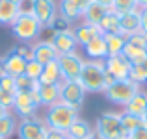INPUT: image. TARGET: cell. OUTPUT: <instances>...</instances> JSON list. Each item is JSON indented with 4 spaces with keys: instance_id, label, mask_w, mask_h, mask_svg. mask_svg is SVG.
<instances>
[{
    "instance_id": "cell-49",
    "label": "cell",
    "mask_w": 147,
    "mask_h": 139,
    "mask_svg": "<svg viewBox=\"0 0 147 139\" xmlns=\"http://www.w3.org/2000/svg\"><path fill=\"white\" fill-rule=\"evenodd\" d=\"M13 2H19V0H13Z\"/></svg>"
},
{
    "instance_id": "cell-28",
    "label": "cell",
    "mask_w": 147,
    "mask_h": 139,
    "mask_svg": "<svg viewBox=\"0 0 147 139\" xmlns=\"http://www.w3.org/2000/svg\"><path fill=\"white\" fill-rule=\"evenodd\" d=\"M121 54H123V56H125L132 65H142V61L147 57V50H145V48H140V46L130 45V43L125 45V48H123Z\"/></svg>"
},
{
    "instance_id": "cell-16",
    "label": "cell",
    "mask_w": 147,
    "mask_h": 139,
    "mask_svg": "<svg viewBox=\"0 0 147 139\" xmlns=\"http://www.w3.org/2000/svg\"><path fill=\"white\" fill-rule=\"evenodd\" d=\"M73 33H75L76 43H78L80 48H82L84 45H88L91 39H95V37L102 35V32H100V28H99V26L88 24V22H84V21L76 22V24L73 26Z\"/></svg>"
},
{
    "instance_id": "cell-21",
    "label": "cell",
    "mask_w": 147,
    "mask_h": 139,
    "mask_svg": "<svg viewBox=\"0 0 147 139\" xmlns=\"http://www.w3.org/2000/svg\"><path fill=\"white\" fill-rule=\"evenodd\" d=\"M17 17H19L17 2H13V0H0V24L11 26Z\"/></svg>"
},
{
    "instance_id": "cell-15",
    "label": "cell",
    "mask_w": 147,
    "mask_h": 139,
    "mask_svg": "<svg viewBox=\"0 0 147 139\" xmlns=\"http://www.w3.org/2000/svg\"><path fill=\"white\" fill-rule=\"evenodd\" d=\"M82 52H84V57H86V59L104 61L108 57V48H106L104 35H99V37H95V39H91L88 45H84Z\"/></svg>"
},
{
    "instance_id": "cell-42",
    "label": "cell",
    "mask_w": 147,
    "mask_h": 139,
    "mask_svg": "<svg viewBox=\"0 0 147 139\" xmlns=\"http://www.w3.org/2000/svg\"><path fill=\"white\" fill-rule=\"evenodd\" d=\"M140 22H142V32L147 33V6L140 7Z\"/></svg>"
},
{
    "instance_id": "cell-24",
    "label": "cell",
    "mask_w": 147,
    "mask_h": 139,
    "mask_svg": "<svg viewBox=\"0 0 147 139\" xmlns=\"http://www.w3.org/2000/svg\"><path fill=\"white\" fill-rule=\"evenodd\" d=\"M106 13H108L106 7H102V6H100V4H97V2H91L90 6L86 7V11H84L82 21H84V22H88V24L99 26V24H100V21H102V17H104Z\"/></svg>"
},
{
    "instance_id": "cell-44",
    "label": "cell",
    "mask_w": 147,
    "mask_h": 139,
    "mask_svg": "<svg viewBox=\"0 0 147 139\" xmlns=\"http://www.w3.org/2000/svg\"><path fill=\"white\" fill-rule=\"evenodd\" d=\"M7 113H11V110H9V108H6V106H2V104H0V117H4V115H7Z\"/></svg>"
},
{
    "instance_id": "cell-9",
    "label": "cell",
    "mask_w": 147,
    "mask_h": 139,
    "mask_svg": "<svg viewBox=\"0 0 147 139\" xmlns=\"http://www.w3.org/2000/svg\"><path fill=\"white\" fill-rule=\"evenodd\" d=\"M47 124L41 117L19 119L17 122V137L19 139H45L47 137Z\"/></svg>"
},
{
    "instance_id": "cell-43",
    "label": "cell",
    "mask_w": 147,
    "mask_h": 139,
    "mask_svg": "<svg viewBox=\"0 0 147 139\" xmlns=\"http://www.w3.org/2000/svg\"><path fill=\"white\" fill-rule=\"evenodd\" d=\"M93 2L100 4V6L106 7V9H112V7H114V2H115V0H93Z\"/></svg>"
},
{
    "instance_id": "cell-23",
    "label": "cell",
    "mask_w": 147,
    "mask_h": 139,
    "mask_svg": "<svg viewBox=\"0 0 147 139\" xmlns=\"http://www.w3.org/2000/svg\"><path fill=\"white\" fill-rule=\"evenodd\" d=\"M61 80L63 78H61L58 61L43 65V72H41V76H39V84H43V86H52V84H60Z\"/></svg>"
},
{
    "instance_id": "cell-29",
    "label": "cell",
    "mask_w": 147,
    "mask_h": 139,
    "mask_svg": "<svg viewBox=\"0 0 147 139\" xmlns=\"http://www.w3.org/2000/svg\"><path fill=\"white\" fill-rule=\"evenodd\" d=\"M119 115H121V124H123V130L127 132V136L132 134L136 128H140V126L144 124L142 117H136V115H132V113H127L125 110L119 111Z\"/></svg>"
},
{
    "instance_id": "cell-45",
    "label": "cell",
    "mask_w": 147,
    "mask_h": 139,
    "mask_svg": "<svg viewBox=\"0 0 147 139\" xmlns=\"http://www.w3.org/2000/svg\"><path fill=\"white\" fill-rule=\"evenodd\" d=\"M140 67H142V71H144V74H145V84H147V57H145L144 61H142Z\"/></svg>"
},
{
    "instance_id": "cell-33",
    "label": "cell",
    "mask_w": 147,
    "mask_h": 139,
    "mask_svg": "<svg viewBox=\"0 0 147 139\" xmlns=\"http://www.w3.org/2000/svg\"><path fill=\"white\" fill-rule=\"evenodd\" d=\"M127 43L136 45V46H140V48H145L147 50V33H144L142 30H138V32L127 35Z\"/></svg>"
},
{
    "instance_id": "cell-1",
    "label": "cell",
    "mask_w": 147,
    "mask_h": 139,
    "mask_svg": "<svg viewBox=\"0 0 147 139\" xmlns=\"http://www.w3.org/2000/svg\"><path fill=\"white\" fill-rule=\"evenodd\" d=\"M78 110L67 106L63 102H56L52 106H47L41 115L43 122L47 124V128H52V130H60V132H65L73 126V122L78 119Z\"/></svg>"
},
{
    "instance_id": "cell-41",
    "label": "cell",
    "mask_w": 147,
    "mask_h": 139,
    "mask_svg": "<svg viewBox=\"0 0 147 139\" xmlns=\"http://www.w3.org/2000/svg\"><path fill=\"white\" fill-rule=\"evenodd\" d=\"M45 139H67V134H65V132H60V130L49 128L47 130V137H45Z\"/></svg>"
},
{
    "instance_id": "cell-48",
    "label": "cell",
    "mask_w": 147,
    "mask_h": 139,
    "mask_svg": "<svg viewBox=\"0 0 147 139\" xmlns=\"http://www.w3.org/2000/svg\"><path fill=\"white\" fill-rule=\"evenodd\" d=\"M88 139H100V137H99V136H97V134H95V132H93V136H91V137H88Z\"/></svg>"
},
{
    "instance_id": "cell-50",
    "label": "cell",
    "mask_w": 147,
    "mask_h": 139,
    "mask_svg": "<svg viewBox=\"0 0 147 139\" xmlns=\"http://www.w3.org/2000/svg\"><path fill=\"white\" fill-rule=\"evenodd\" d=\"M0 61H2V57H0Z\"/></svg>"
},
{
    "instance_id": "cell-13",
    "label": "cell",
    "mask_w": 147,
    "mask_h": 139,
    "mask_svg": "<svg viewBox=\"0 0 147 139\" xmlns=\"http://www.w3.org/2000/svg\"><path fill=\"white\" fill-rule=\"evenodd\" d=\"M50 43H52L54 50L58 52V56H63V54H71L76 52L80 48L78 43H76V37L73 33V28L67 30V32H52L50 35Z\"/></svg>"
},
{
    "instance_id": "cell-6",
    "label": "cell",
    "mask_w": 147,
    "mask_h": 139,
    "mask_svg": "<svg viewBox=\"0 0 147 139\" xmlns=\"http://www.w3.org/2000/svg\"><path fill=\"white\" fill-rule=\"evenodd\" d=\"M39 108L41 106H39V98H37V91H32V93L17 91L13 106H11V113L17 119H32V117H37Z\"/></svg>"
},
{
    "instance_id": "cell-38",
    "label": "cell",
    "mask_w": 147,
    "mask_h": 139,
    "mask_svg": "<svg viewBox=\"0 0 147 139\" xmlns=\"http://www.w3.org/2000/svg\"><path fill=\"white\" fill-rule=\"evenodd\" d=\"M13 100H15V93H9V91L0 89V104H2V106H6V108H9V110H11Z\"/></svg>"
},
{
    "instance_id": "cell-31",
    "label": "cell",
    "mask_w": 147,
    "mask_h": 139,
    "mask_svg": "<svg viewBox=\"0 0 147 139\" xmlns=\"http://www.w3.org/2000/svg\"><path fill=\"white\" fill-rule=\"evenodd\" d=\"M41 72H43V65H41L39 61H36V59H28V61H26L24 74L28 76V78H32V80H37V82H39V76H41Z\"/></svg>"
},
{
    "instance_id": "cell-46",
    "label": "cell",
    "mask_w": 147,
    "mask_h": 139,
    "mask_svg": "<svg viewBox=\"0 0 147 139\" xmlns=\"http://www.w3.org/2000/svg\"><path fill=\"white\" fill-rule=\"evenodd\" d=\"M138 2V7H145L147 6V0H136Z\"/></svg>"
},
{
    "instance_id": "cell-22",
    "label": "cell",
    "mask_w": 147,
    "mask_h": 139,
    "mask_svg": "<svg viewBox=\"0 0 147 139\" xmlns=\"http://www.w3.org/2000/svg\"><path fill=\"white\" fill-rule=\"evenodd\" d=\"M121 110H125L127 113L136 115V117H142V115L145 113V110H147V93L144 89L138 91L136 95L130 98V102L127 104L125 108H121Z\"/></svg>"
},
{
    "instance_id": "cell-40",
    "label": "cell",
    "mask_w": 147,
    "mask_h": 139,
    "mask_svg": "<svg viewBox=\"0 0 147 139\" xmlns=\"http://www.w3.org/2000/svg\"><path fill=\"white\" fill-rule=\"evenodd\" d=\"M127 139H147V128L142 124L140 128H136L132 134H129V137H127Z\"/></svg>"
},
{
    "instance_id": "cell-26",
    "label": "cell",
    "mask_w": 147,
    "mask_h": 139,
    "mask_svg": "<svg viewBox=\"0 0 147 139\" xmlns=\"http://www.w3.org/2000/svg\"><path fill=\"white\" fill-rule=\"evenodd\" d=\"M100 32L104 33H121V30H119V15L115 13V11L108 9V13L102 17V21H100L99 24Z\"/></svg>"
},
{
    "instance_id": "cell-36",
    "label": "cell",
    "mask_w": 147,
    "mask_h": 139,
    "mask_svg": "<svg viewBox=\"0 0 147 139\" xmlns=\"http://www.w3.org/2000/svg\"><path fill=\"white\" fill-rule=\"evenodd\" d=\"M34 4L36 0H19V15H34Z\"/></svg>"
},
{
    "instance_id": "cell-8",
    "label": "cell",
    "mask_w": 147,
    "mask_h": 139,
    "mask_svg": "<svg viewBox=\"0 0 147 139\" xmlns=\"http://www.w3.org/2000/svg\"><path fill=\"white\" fill-rule=\"evenodd\" d=\"M56 61H58V67H60V72H61L63 80H78L86 57H84V54H80L76 50V52H71V54L58 56Z\"/></svg>"
},
{
    "instance_id": "cell-14",
    "label": "cell",
    "mask_w": 147,
    "mask_h": 139,
    "mask_svg": "<svg viewBox=\"0 0 147 139\" xmlns=\"http://www.w3.org/2000/svg\"><path fill=\"white\" fill-rule=\"evenodd\" d=\"M32 59L39 61L41 65H47L58 59V52L54 50L50 41H36L32 45Z\"/></svg>"
},
{
    "instance_id": "cell-34",
    "label": "cell",
    "mask_w": 147,
    "mask_h": 139,
    "mask_svg": "<svg viewBox=\"0 0 147 139\" xmlns=\"http://www.w3.org/2000/svg\"><path fill=\"white\" fill-rule=\"evenodd\" d=\"M71 28H73L71 22H69L65 17H61V15L58 13V17L54 19V22L50 24L49 30H52V32H67V30H71Z\"/></svg>"
},
{
    "instance_id": "cell-2",
    "label": "cell",
    "mask_w": 147,
    "mask_h": 139,
    "mask_svg": "<svg viewBox=\"0 0 147 139\" xmlns=\"http://www.w3.org/2000/svg\"><path fill=\"white\" fill-rule=\"evenodd\" d=\"M78 82L86 93H104L106 89V69L104 61H95V59H86L80 71Z\"/></svg>"
},
{
    "instance_id": "cell-47",
    "label": "cell",
    "mask_w": 147,
    "mask_h": 139,
    "mask_svg": "<svg viewBox=\"0 0 147 139\" xmlns=\"http://www.w3.org/2000/svg\"><path fill=\"white\" fill-rule=\"evenodd\" d=\"M142 121H144V126L147 128V110H145V113L142 115Z\"/></svg>"
},
{
    "instance_id": "cell-3",
    "label": "cell",
    "mask_w": 147,
    "mask_h": 139,
    "mask_svg": "<svg viewBox=\"0 0 147 139\" xmlns=\"http://www.w3.org/2000/svg\"><path fill=\"white\" fill-rule=\"evenodd\" d=\"M9 28L13 37L17 41H21L22 45H34L36 41H39L41 33L45 32L41 22L34 15H19Z\"/></svg>"
},
{
    "instance_id": "cell-35",
    "label": "cell",
    "mask_w": 147,
    "mask_h": 139,
    "mask_svg": "<svg viewBox=\"0 0 147 139\" xmlns=\"http://www.w3.org/2000/svg\"><path fill=\"white\" fill-rule=\"evenodd\" d=\"M0 89L9 91V93H17V84H15V78L9 74H4L0 78Z\"/></svg>"
},
{
    "instance_id": "cell-7",
    "label": "cell",
    "mask_w": 147,
    "mask_h": 139,
    "mask_svg": "<svg viewBox=\"0 0 147 139\" xmlns=\"http://www.w3.org/2000/svg\"><path fill=\"white\" fill-rule=\"evenodd\" d=\"M86 98V89L78 80H61L60 82V102L80 111Z\"/></svg>"
},
{
    "instance_id": "cell-30",
    "label": "cell",
    "mask_w": 147,
    "mask_h": 139,
    "mask_svg": "<svg viewBox=\"0 0 147 139\" xmlns=\"http://www.w3.org/2000/svg\"><path fill=\"white\" fill-rule=\"evenodd\" d=\"M15 84H17V91H24V93L37 91V87H39V82H37V80L28 78L26 74L17 76V78H15Z\"/></svg>"
},
{
    "instance_id": "cell-11",
    "label": "cell",
    "mask_w": 147,
    "mask_h": 139,
    "mask_svg": "<svg viewBox=\"0 0 147 139\" xmlns=\"http://www.w3.org/2000/svg\"><path fill=\"white\" fill-rule=\"evenodd\" d=\"M134 65L127 59L123 54H115V56H108L104 59V69L108 74H112L115 80H129L130 72H132Z\"/></svg>"
},
{
    "instance_id": "cell-25",
    "label": "cell",
    "mask_w": 147,
    "mask_h": 139,
    "mask_svg": "<svg viewBox=\"0 0 147 139\" xmlns=\"http://www.w3.org/2000/svg\"><path fill=\"white\" fill-rule=\"evenodd\" d=\"M104 41H106L108 56H115V54L123 52V48L127 45V35H123V33H104Z\"/></svg>"
},
{
    "instance_id": "cell-12",
    "label": "cell",
    "mask_w": 147,
    "mask_h": 139,
    "mask_svg": "<svg viewBox=\"0 0 147 139\" xmlns=\"http://www.w3.org/2000/svg\"><path fill=\"white\" fill-rule=\"evenodd\" d=\"M34 17L41 22L45 30L50 28L54 19L58 17V2L56 0H36L34 4Z\"/></svg>"
},
{
    "instance_id": "cell-27",
    "label": "cell",
    "mask_w": 147,
    "mask_h": 139,
    "mask_svg": "<svg viewBox=\"0 0 147 139\" xmlns=\"http://www.w3.org/2000/svg\"><path fill=\"white\" fill-rule=\"evenodd\" d=\"M17 122L19 119L13 113H7L4 117H0V139H9L17 132Z\"/></svg>"
},
{
    "instance_id": "cell-19",
    "label": "cell",
    "mask_w": 147,
    "mask_h": 139,
    "mask_svg": "<svg viewBox=\"0 0 147 139\" xmlns=\"http://www.w3.org/2000/svg\"><path fill=\"white\" fill-rule=\"evenodd\" d=\"M37 98H39L41 108H47V106H52V104L60 102V84H52V86L39 84V87H37Z\"/></svg>"
},
{
    "instance_id": "cell-17",
    "label": "cell",
    "mask_w": 147,
    "mask_h": 139,
    "mask_svg": "<svg viewBox=\"0 0 147 139\" xmlns=\"http://www.w3.org/2000/svg\"><path fill=\"white\" fill-rule=\"evenodd\" d=\"M2 67H4V71H6V74L17 78V76L24 74L26 59H24V57H21L15 50H11V52H7L6 56L2 57Z\"/></svg>"
},
{
    "instance_id": "cell-18",
    "label": "cell",
    "mask_w": 147,
    "mask_h": 139,
    "mask_svg": "<svg viewBox=\"0 0 147 139\" xmlns=\"http://www.w3.org/2000/svg\"><path fill=\"white\" fill-rule=\"evenodd\" d=\"M119 15V30L123 35H130V33L142 30L140 22V9L127 11V13H117Z\"/></svg>"
},
{
    "instance_id": "cell-5",
    "label": "cell",
    "mask_w": 147,
    "mask_h": 139,
    "mask_svg": "<svg viewBox=\"0 0 147 139\" xmlns=\"http://www.w3.org/2000/svg\"><path fill=\"white\" fill-rule=\"evenodd\" d=\"M138 91H142V86H138L132 80H115L112 86H108L106 89H104L102 95L106 96L108 102L125 108Z\"/></svg>"
},
{
    "instance_id": "cell-20",
    "label": "cell",
    "mask_w": 147,
    "mask_h": 139,
    "mask_svg": "<svg viewBox=\"0 0 147 139\" xmlns=\"http://www.w3.org/2000/svg\"><path fill=\"white\" fill-rule=\"evenodd\" d=\"M95 132V128L86 121V119H76L73 122V126L67 130V139H88L91 137Z\"/></svg>"
},
{
    "instance_id": "cell-4",
    "label": "cell",
    "mask_w": 147,
    "mask_h": 139,
    "mask_svg": "<svg viewBox=\"0 0 147 139\" xmlns=\"http://www.w3.org/2000/svg\"><path fill=\"white\" fill-rule=\"evenodd\" d=\"M95 134L100 139H127V132L123 130L119 111H102L95 122Z\"/></svg>"
},
{
    "instance_id": "cell-37",
    "label": "cell",
    "mask_w": 147,
    "mask_h": 139,
    "mask_svg": "<svg viewBox=\"0 0 147 139\" xmlns=\"http://www.w3.org/2000/svg\"><path fill=\"white\" fill-rule=\"evenodd\" d=\"M129 80L136 82L138 86H142V87L145 86V74H144V71H142L140 65H134V67H132V72H130V78Z\"/></svg>"
},
{
    "instance_id": "cell-39",
    "label": "cell",
    "mask_w": 147,
    "mask_h": 139,
    "mask_svg": "<svg viewBox=\"0 0 147 139\" xmlns=\"http://www.w3.org/2000/svg\"><path fill=\"white\" fill-rule=\"evenodd\" d=\"M13 50H15V52H17L21 57H24L26 61L32 59V45H19L17 48H13Z\"/></svg>"
},
{
    "instance_id": "cell-32",
    "label": "cell",
    "mask_w": 147,
    "mask_h": 139,
    "mask_svg": "<svg viewBox=\"0 0 147 139\" xmlns=\"http://www.w3.org/2000/svg\"><path fill=\"white\" fill-rule=\"evenodd\" d=\"M134 9H140L136 0H115L114 7H112V11H115V13H127V11H134Z\"/></svg>"
},
{
    "instance_id": "cell-10",
    "label": "cell",
    "mask_w": 147,
    "mask_h": 139,
    "mask_svg": "<svg viewBox=\"0 0 147 139\" xmlns=\"http://www.w3.org/2000/svg\"><path fill=\"white\" fill-rule=\"evenodd\" d=\"M91 2H93V0H60V2H58V13H60L61 17H65L75 26L76 22L82 21L84 11H86V7L90 6Z\"/></svg>"
}]
</instances>
